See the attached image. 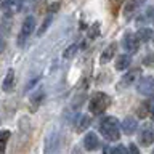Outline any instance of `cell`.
Listing matches in <instances>:
<instances>
[{
    "mask_svg": "<svg viewBox=\"0 0 154 154\" xmlns=\"http://www.w3.org/2000/svg\"><path fill=\"white\" fill-rule=\"evenodd\" d=\"M100 133L103 135V138H106L108 141H119L120 138V127L116 117H103V120L100 122Z\"/></svg>",
    "mask_w": 154,
    "mask_h": 154,
    "instance_id": "obj_1",
    "label": "cell"
},
{
    "mask_svg": "<svg viewBox=\"0 0 154 154\" xmlns=\"http://www.w3.org/2000/svg\"><path fill=\"white\" fill-rule=\"evenodd\" d=\"M109 104H111L109 95L103 93V91H98V93H95V95L90 98L88 109H90V112H91V114L98 116V114H103L104 111L109 108Z\"/></svg>",
    "mask_w": 154,
    "mask_h": 154,
    "instance_id": "obj_2",
    "label": "cell"
},
{
    "mask_svg": "<svg viewBox=\"0 0 154 154\" xmlns=\"http://www.w3.org/2000/svg\"><path fill=\"white\" fill-rule=\"evenodd\" d=\"M140 75H141V69H132L128 71L127 74H124L120 77L119 84H117V88L119 90H124V88H128L130 85H133L135 82L140 79Z\"/></svg>",
    "mask_w": 154,
    "mask_h": 154,
    "instance_id": "obj_3",
    "label": "cell"
},
{
    "mask_svg": "<svg viewBox=\"0 0 154 154\" xmlns=\"http://www.w3.org/2000/svg\"><path fill=\"white\" fill-rule=\"evenodd\" d=\"M34 29H35V19H34L32 16H27L26 19H24L21 32H19V35H18V43L19 45H23L24 40H27V37L34 32Z\"/></svg>",
    "mask_w": 154,
    "mask_h": 154,
    "instance_id": "obj_4",
    "label": "cell"
},
{
    "mask_svg": "<svg viewBox=\"0 0 154 154\" xmlns=\"http://www.w3.org/2000/svg\"><path fill=\"white\" fill-rule=\"evenodd\" d=\"M137 90H138L140 95L152 96L154 95V79H152V77H143V79L138 82Z\"/></svg>",
    "mask_w": 154,
    "mask_h": 154,
    "instance_id": "obj_5",
    "label": "cell"
},
{
    "mask_svg": "<svg viewBox=\"0 0 154 154\" xmlns=\"http://www.w3.org/2000/svg\"><path fill=\"white\" fill-rule=\"evenodd\" d=\"M122 47L125 51L128 53H137L138 48H140V40L137 38V35L133 34H125L124 38H122Z\"/></svg>",
    "mask_w": 154,
    "mask_h": 154,
    "instance_id": "obj_6",
    "label": "cell"
},
{
    "mask_svg": "<svg viewBox=\"0 0 154 154\" xmlns=\"http://www.w3.org/2000/svg\"><path fill=\"white\" fill-rule=\"evenodd\" d=\"M138 141L141 146H151L152 141H154V132L151 130V127L149 125H144V127L141 128V132H140L138 135Z\"/></svg>",
    "mask_w": 154,
    "mask_h": 154,
    "instance_id": "obj_7",
    "label": "cell"
},
{
    "mask_svg": "<svg viewBox=\"0 0 154 154\" xmlns=\"http://www.w3.org/2000/svg\"><path fill=\"white\" fill-rule=\"evenodd\" d=\"M144 0H127V3H125V7H124V16L125 18H132L135 13L138 11V8L143 5Z\"/></svg>",
    "mask_w": 154,
    "mask_h": 154,
    "instance_id": "obj_8",
    "label": "cell"
},
{
    "mask_svg": "<svg viewBox=\"0 0 154 154\" xmlns=\"http://www.w3.org/2000/svg\"><path fill=\"white\" fill-rule=\"evenodd\" d=\"M98 146H100V141H98L96 133L88 132L84 137V148L87 149V151H95V149H98Z\"/></svg>",
    "mask_w": 154,
    "mask_h": 154,
    "instance_id": "obj_9",
    "label": "cell"
},
{
    "mask_svg": "<svg viewBox=\"0 0 154 154\" xmlns=\"http://www.w3.org/2000/svg\"><path fill=\"white\" fill-rule=\"evenodd\" d=\"M120 128H122V132L125 135H133L135 132H137V128H138V124H137V120H135L133 117H125L122 120V124H120Z\"/></svg>",
    "mask_w": 154,
    "mask_h": 154,
    "instance_id": "obj_10",
    "label": "cell"
},
{
    "mask_svg": "<svg viewBox=\"0 0 154 154\" xmlns=\"http://www.w3.org/2000/svg\"><path fill=\"white\" fill-rule=\"evenodd\" d=\"M114 55H116V43H111V45H108L104 48L103 55H101V58H100V63L101 64H106V63H109L111 60H112Z\"/></svg>",
    "mask_w": 154,
    "mask_h": 154,
    "instance_id": "obj_11",
    "label": "cell"
},
{
    "mask_svg": "<svg viewBox=\"0 0 154 154\" xmlns=\"http://www.w3.org/2000/svg\"><path fill=\"white\" fill-rule=\"evenodd\" d=\"M2 10L5 11L7 16H11L18 11V0H3L2 3Z\"/></svg>",
    "mask_w": 154,
    "mask_h": 154,
    "instance_id": "obj_12",
    "label": "cell"
},
{
    "mask_svg": "<svg viewBox=\"0 0 154 154\" xmlns=\"http://www.w3.org/2000/svg\"><path fill=\"white\" fill-rule=\"evenodd\" d=\"M13 87H14V71L13 69H8L7 71V75H5L2 88H3V91H11Z\"/></svg>",
    "mask_w": 154,
    "mask_h": 154,
    "instance_id": "obj_13",
    "label": "cell"
},
{
    "mask_svg": "<svg viewBox=\"0 0 154 154\" xmlns=\"http://www.w3.org/2000/svg\"><path fill=\"white\" fill-rule=\"evenodd\" d=\"M130 63H132V60H130V56L127 55H120L117 56V60H116V69L117 71H124V69H128Z\"/></svg>",
    "mask_w": 154,
    "mask_h": 154,
    "instance_id": "obj_14",
    "label": "cell"
},
{
    "mask_svg": "<svg viewBox=\"0 0 154 154\" xmlns=\"http://www.w3.org/2000/svg\"><path fill=\"white\" fill-rule=\"evenodd\" d=\"M43 98H45V93H43L42 90H38V91H35L32 96H31V109L32 111H35L38 106L42 104V101H43Z\"/></svg>",
    "mask_w": 154,
    "mask_h": 154,
    "instance_id": "obj_15",
    "label": "cell"
},
{
    "mask_svg": "<svg viewBox=\"0 0 154 154\" xmlns=\"http://www.w3.org/2000/svg\"><path fill=\"white\" fill-rule=\"evenodd\" d=\"M152 37H154V34L149 27H141V29H138V32H137V38L140 42H148V40H151Z\"/></svg>",
    "mask_w": 154,
    "mask_h": 154,
    "instance_id": "obj_16",
    "label": "cell"
},
{
    "mask_svg": "<svg viewBox=\"0 0 154 154\" xmlns=\"http://www.w3.org/2000/svg\"><path fill=\"white\" fill-rule=\"evenodd\" d=\"M88 125H90V116H80L75 124V132L77 133L84 132L85 128H88Z\"/></svg>",
    "mask_w": 154,
    "mask_h": 154,
    "instance_id": "obj_17",
    "label": "cell"
},
{
    "mask_svg": "<svg viewBox=\"0 0 154 154\" xmlns=\"http://www.w3.org/2000/svg\"><path fill=\"white\" fill-rule=\"evenodd\" d=\"M10 137H11V133H10L8 130H2V132H0V152H5Z\"/></svg>",
    "mask_w": 154,
    "mask_h": 154,
    "instance_id": "obj_18",
    "label": "cell"
},
{
    "mask_svg": "<svg viewBox=\"0 0 154 154\" xmlns=\"http://www.w3.org/2000/svg\"><path fill=\"white\" fill-rule=\"evenodd\" d=\"M77 51H79V47L75 45V43H72V45H69L64 50V53H63V58L64 60H72L75 55H77Z\"/></svg>",
    "mask_w": 154,
    "mask_h": 154,
    "instance_id": "obj_19",
    "label": "cell"
},
{
    "mask_svg": "<svg viewBox=\"0 0 154 154\" xmlns=\"http://www.w3.org/2000/svg\"><path fill=\"white\" fill-rule=\"evenodd\" d=\"M149 111H151V108H149V101H146V103H143L138 108V117L140 119H144L146 116H149Z\"/></svg>",
    "mask_w": 154,
    "mask_h": 154,
    "instance_id": "obj_20",
    "label": "cell"
},
{
    "mask_svg": "<svg viewBox=\"0 0 154 154\" xmlns=\"http://www.w3.org/2000/svg\"><path fill=\"white\" fill-rule=\"evenodd\" d=\"M50 23H51V13L48 14V16L45 18V21L42 23V27L38 29V35H42V34H43V32L47 31V29H48V26H50Z\"/></svg>",
    "mask_w": 154,
    "mask_h": 154,
    "instance_id": "obj_21",
    "label": "cell"
},
{
    "mask_svg": "<svg viewBox=\"0 0 154 154\" xmlns=\"http://www.w3.org/2000/svg\"><path fill=\"white\" fill-rule=\"evenodd\" d=\"M124 0H109V5H111V11H112V14L116 16L117 14V10L120 7V3H122Z\"/></svg>",
    "mask_w": 154,
    "mask_h": 154,
    "instance_id": "obj_22",
    "label": "cell"
},
{
    "mask_svg": "<svg viewBox=\"0 0 154 154\" xmlns=\"http://www.w3.org/2000/svg\"><path fill=\"white\" fill-rule=\"evenodd\" d=\"M98 32H100V24L95 23L93 26H91V31H90V38H95L96 35H98Z\"/></svg>",
    "mask_w": 154,
    "mask_h": 154,
    "instance_id": "obj_23",
    "label": "cell"
},
{
    "mask_svg": "<svg viewBox=\"0 0 154 154\" xmlns=\"http://www.w3.org/2000/svg\"><path fill=\"white\" fill-rule=\"evenodd\" d=\"M144 64L146 66H154V53H151L149 56L144 58Z\"/></svg>",
    "mask_w": 154,
    "mask_h": 154,
    "instance_id": "obj_24",
    "label": "cell"
},
{
    "mask_svg": "<svg viewBox=\"0 0 154 154\" xmlns=\"http://www.w3.org/2000/svg\"><path fill=\"white\" fill-rule=\"evenodd\" d=\"M106 151H112V152H127V149L124 146H117V148H112V149H106Z\"/></svg>",
    "mask_w": 154,
    "mask_h": 154,
    "instance_id": "obj_25",
    "label": "cell"
},
{
    "mask_svg": "<svg viewBox=\"0 0 154 154\" xmlns=\"http://www.w3.org/2000/svg\"><path fill=\"white\" fill-rule=\"evenodd\" d=\"M5 50V40H3V37L0 35V53H2Z\"/></svg>",
    "mask_w": 154,
    "mask_h": 154,
    "instance_id": "obj_26",
    "label": "cell"
},
{
    "mask_svg": "<svg viewBox=\"0 0 154 154\" xmlns=\"http://www.w3.org/2000/svg\"><path fill=\"white\" fill-rule=\"evenodd\" d=\"M58 8H60V3H55V5H51V7H50V13H55Z\"/></svg>",
    "mask_w": 154,
    "mask_h": 154,
    "instance_id": "obj_27",
    "label": "cell"
},
{
    "mask_svg": "<svg viewBox=\"0 0 154 154\" xmlns=\"http://www.w3.org/2000/svg\"><path fill=\"white\" fill-rule=\"evenodd\" d=\"M128 149H130V151H132V152H135V154L138 152V148L135 146V144H130V148H128Z\"/></svg>",
    "mask_w": 154,
    "mask_h": 154,
    "instance_id": "obj_28",
    "label": "cell"
},
{
    "mask_svg": "<svg viewBox=\"0 0 154 154\" xmlns=\"http://www.w3.org/2000/svg\"><path fill=\"white\" fill-rule=\"evenodd\" d=\"M152 42H154V37H152Z\"/></svg>",
    "mask_w": 154,
    "mask_h": 154,
    "instance_id": "obj_29",
    "label": "cell"
}]
</instances>
